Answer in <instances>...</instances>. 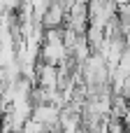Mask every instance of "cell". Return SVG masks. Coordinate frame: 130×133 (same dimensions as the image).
<instances>
[{
	"label": "cell",
	"mask_w": 130,
	"mask_h": 133,
	"mask_svg": "<svg viewBox=\"0 0 130 133\" xmlns=\"http://www.w3.org/2000/svg\"><path fill=\"white\" fill-rule=\"evenodd\" d=\"M65 19H67V9L58 0H51V5L47 7V12L42 16V26L44 28H63Z\"/></svg>",
	"instance_id": "cell-1"
},
{
	"label": "cell",
	"mask_w": 130,
	"mask_h": 133,
	"mask_svg": "<svg viewBox=\"0 0 130 133\" xmlns=\"http://www.w3.org/2000/svg\"><path fill=\"white\" fill-rule=\"evenodd\" d=\"M37 87L42 89H58V65H51V63H37V79H35Z\"/></svg>",
	"instance_id": "cell-2"
},
{
	"label": "cell",
	"mask_w": 130,
	"mask_h": 133,
	"mask_svg": "<svg viewBox=\"0 0 130 133\" xmlns=\"http://www.w3.org/2000/svg\"><path fill=\"white\" fill-rule=\"evenodd\" d=\"M123 44H126V49H130V30L123 35Z\"/></svg>",
	"instance_id": "cell-3"
}]
</instances>
